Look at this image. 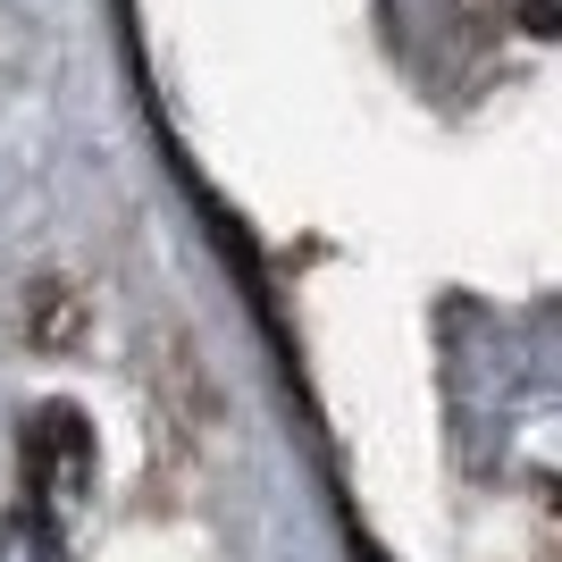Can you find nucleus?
<instances>
[{
    "mask_svg": "<svg viewBox=\"0 0 562 562\" xmlns=\"http://www.w3.org/2000/svg\"><path fill=\"white\" fill-rule=\"evenodd\" d=\"M0 562H68V546H59V529L43 513H25L0 529Z\"/></svg>",
    "mask_w": 562,
    "mask_h": 562,
    "instance_id": "1",
    "label": "nucleus"
}]
</instances>
